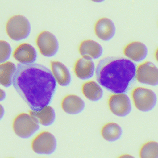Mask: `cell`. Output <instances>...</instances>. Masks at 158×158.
<instances>
[{"label":"cell","mask_w":158,"mask_h":158,"mask_svg":"<svg viewBox=\"0 0 158 158\" xmlns=\"http://www.w3.org/2000/svg\"><path fill=\"white\" fill-rule=\"evenodd\" d=\"M51 72L58 85L65 87L71 83V72L64 64L57 60L51 61Z\"/></svg>","instance_id":"obj_15"},{"label":"cell","mask_w":158,"mask_h":158,"mask_svg":"<svg viewBox=\"0 0 158 158\" xmlns=\"http://www.w3.org/2000/svg\"><path fill=\"white\" fill-rule=\"evenodd\" d=\"M154 57H155V59H156V61L158 62V48L156 49V51H155Z\"/></svg>","instance_id":"obj_26"},{"label":"cell","mask_w":158,"mask_h":158,"mask_svg":"<svg viewBox=\"0 0 158 158\" xmlns=\"http://www.w3.org/2000/svg\"><path fill=\"white\" fill-rule=\"evenodd\" d=\"M117 158H135L133 156L129 154H123L118 156Z\"/></svg>","instance_id":"obj_25"},{"label":"cell","mask_w":158,"mask_h":158,"mask_svg":"<svg viewBox=\"0 0 158 158\" xmlns=\"http://www.w3.org/2000/svg\"><path fill=\"white\" fill-rule=\"evenodd\" d=\"M123 52L126 58L135 63H141L148 57V48L143 42L135 41L127 44Z\"/></svg>","instance_id":"obj_11"},{"label":"cell","mask_w":158,"mask_h":158,"mask_svg":"<svg viewBox=\"0 0 158 158\" xmlns=\"http://www.w3.org/2000/svg\"><path fill=\"white\" fill-rule=\"evenodd\" d=\"M5 114V110H4V108L2 106V104H0V120L4 117Z\"/></svg>","instance_id":"obj_24"},{"label":"cell","mask_w":158,"mask_h":158,"mask_svg":"<svg viewBox=\"0 0 158 158\" xmlns=\"http://www.w3.org/2000/svg\"><path fill=\"white\" fill-rule=\"evenodd\" d=\"M36 44L41 54L47 57L54 56L59 51V44L57 38L48 31H43L38 34Z\"/></svg>","instance_id":"obj_9"},{"label":"cell","mask_w":158,"mask_h":158,"mask_svg":"<svg viewBox=\"0 0 158 158\" xmlns=\"http://www.w3.org/2000/svg\"><path fill=\"white\" fill-rule=\"evenodd\" d=\"M108 107L110 111L119 117L128 115L132 110V103L126 93L112 94L108 99Z\"/></svg>","instance_id":"obj_7"},{"label":"cell","mask_w":158,"mask_h":158,"mask_svg":"<svg viewBox=\"0 0 158 158\" xmlns=\"http://www.w3.org/2000/svg\"><path fill=\"white\" fill-rule=\"evenodd\" d=\"M56 148V138L49 131L41 132L31 142V149L38 154L50 155L55 152Z\"/></svg>","instance_id":"obj_6"},{"label":"cell","mask_w":158,"mask_h":158,"mask_svg":"<svg viewBox=\"0 0 158 158\" xmlns=\"http://www.w3.org/2000/svg\"><path fill=\"white\" fill-rule=\"evenodd\" d=\"M136 63L126 57H104L96 67V81L111 93H127L136 81Z\"/></svg>","instance_id":"obj_2"},{"label":"cell","mask_w":158,"mask_h":158,"mask_svg":"<svg viewBox=\"0 0 158 158\" xmlns=\"http://www.w3.org/2000/svg\"><path fill=\"white\" fill-rule=\"evenodd\" d=\"M16 70L15 64L10 61L0 64V85L5 88L12 85L14 75Z\"/></svg>","instance_id":"obj_20"},{"label":"cell","mask_w":158,"mask_h":158,"mask_svg":"<svg viewBox=\"0 0 158 158\" xmlns=\"http://www.w3.org/2000/svg\"><path fill=\"white\" fill-rule=\"evenodd\" d=\"M136 80L151 86H158V67L151 61H144L136 67Z\"/></svg>","instance_id":"obj_8"},{"label":"cell","mask_w":158,"mask_h":158,"mask_svg":"<svg viewBox=\"0 0 158 158\" xmlns=\"http://www.w3.org/2000/svg\"><path fill=\"white\" fill-rule=\"evenodd\" d=\"M6 98V93L4 90L0 88V101H4Z\"/></svg>","instance_id":"obj_23"},{"label":"cell","mask_w":158,"mask_h":158,"mask_svg":"<svg viewBox=\"0 0 158 158\" xmlns=\"http://www.w3.org/2000/svg\"><path fill=\"white\" fill-rule=\"evenodd\" d=\"M139 158H158V142L149 141L144 143L139 151Z\"/></svg>","instance_id":"obj_21"},{"label":"cell","mask_w":158,"mask_h":158,"mask_svg":"<svg viewBox=\"0 0 158 158\" xmlns=\"http://www.w3.org/2000/svg\"><path fill=\"white\" fill-rule=\"evenodd\" d=\"M92 2H96V3H101L103 2L104 1H105L106 0H91Z\"/></svg>","instance_id":"obj_27"},{"label":"cell","mask_w":158,"mask_h":158,"mask_svg":"<svg viewBox=\"0 0 158 158\" xmlns=\"http://www.w3.org/2000/svg\"><path fill=\"white\" fill-rule=\"evenodd\" d=\"M11 158H13V157H11Z\"/></svg>","instance_id":"obj_28"},{"label":"cell","mask_w":158,"mask_h":158,"mask_svg":"<svg viewBox=\"0 0 158 158\" xmlns=\"http://www.w3.org/2000/svg\"><path fill=\"white\" fill-rule=\"evenodd\" d=\"M12 54V48L6 41L0 40V64L7 62Z\"/></svg>","instance_id":"obj_22"},{"label":"cell","mask_w":158,"mask_h":158,"mask_svg":"<svg viewBox=\"0 0 158 158\" xmlns=\"http://www.w3.org/2000/svg\"><path fill=\"white\" fill-rule=\"evenodd\" d=\"M94 31L98 38L103 41H109L115 36L116 27L109 18L101 17L95 23Z\"/></svg>","instance_id":"obj_12"},{"label":"cell","mask_w":158,"mask_h":158,"mask_svg":"<svg viewBox=\"0 0 158 158\" xmlns=\"http://www.w3.org/2000/svg\"><path fill=\"white\" fill-rule=\"evenodd\" d=\"M30 114L40 125L48 127L54 123L56 120V112L54 109L48 105L38 110L30 111Z\"/></svg>","instance_id":"obj_17"},{"label":"cell","mask_w":158,"mask_h":158,"mask_svg":"<svg viewBox=\"0 0 158 158\" xmlns=\"http://www.w3.org/2000/svg\"><path fill=\"white\" fill-rule=\"evenodd\" d=\"M57 82L48 67L39 64H19L12 85L32 110H38L52 101Z\"/></svg>","instance_id":"obj_1"},{"label":"cell","mask_w":158,"mask_h":158,"mask_svg":"<svg viewBox=\"0 0 158 158\" xmlns=\"http://www.w3.org/2000/svg\"><path fill=\"white\" fill-rule=\"evenodd\" d=\"M95 63L89 57L81 56L75 62L73 72L80 80L86 81L91 79L95 74Z\"/></svg>","instance_id":"obj_10"},{"label":"cell","mask_w":158,"mask_h":158,"mask_svg":"<svg viewBox=\"0 0 158 158\" xmlns=\"http://www.w3.org/2000/svg\"><path fill=\"white\" fill-rule=\"evenodd\" d=\"M6 31L12 40L19 41L28 37L31 31V25L25 16L15 15L7 20Z\"/></svg>","instance_id":"obj_3"},{"label":"cell","mask_w":158,"mask_h":158,"mask_svg":"<svg viewBox=\"0 0 158 158\" xmlns=\"http://www.w3.org/2000/svg\"><path fill=\"white\" fill-rule=\"evenodd\" d=\"M78 52L81 56L88 57L93 60L99 59L103 54L104 49L98 41L87 39L83 40L78 47Z\"/></svg>","instance_id":"obj_16"},{"label":"cell","mask_w":158,"mask_h":158,"mask_svg":"<svg viewBox=\"0 0 158 158\" xmlns=\"http://www.w3.org/2000/svg\"><path fill=\"white\" fill-rule=\"evenodd\" d=\"M131 97L136 109L143 112H148L153 110L157 102L156 93L145 87L138 86L133 89Z\"/></svg>","instance_id":"obj_4"},{"label":"cell","mask_w":158,"mask_h":158,"mask_svg":"<svg viewBox=\"0 0 158 158\" xmlns=\"http://www.w3.org/2000/svg\"><path fill=\"white\" fill-rule=\"evenodd\" d=\"M12 128L17 136L28 139L39 130L40 125L30 114L21 113L14 118Z\"/></svg>","instance_id":"obj_5"},{"label":"cell","mask_w":158,"mask_h":158,"mask_svg":"<svg viewBox=\"0 0 158 158\" xmlns=\"http://www.w3.org/2000/svg\"><path fill=\"white\" fill-rule=\"evenodd\" d=\"M123 133L122 128L116 122H108L104 124L101 130L102 138L108 142H115L120 139Z\"/></svg>","instance_id":"obj_19"},{"label":"cell","mask_w":158,"mask_h":158,"mask_svg":"<svg viewBox=\"0 0 158 158\" xmlns=\"http://www.w3.org/2000/svg\"><path fill=\"white\" fill-rule=\"evenodd\" d=\"M13 57L20 64H33L37 58L36 49L30 43L20 44L13 52Z\"/></svg>","instance_id":"obj_13"},{"label":"cell","mask_w":158,"mask_h":158,"mask_svg":"<svg viewBox=\"0 0 158 158\" xmlns=\"http://www.w3.org/2000/svg\"><path fill=\"white\" fill-rule=\"evenodd\" d=\"M61 107L64 112L67 114L77 115L83 111L85 108V102L79 96L70 94L62 99Z\"/></svg>","instance_id":"obj_14"},{"label":"cell","mask_w":158,"mask_h":158,"mask_svg":"<svg viewBox=\"0 0 158 158\" xmlns=\"http://www.w3.org/2000/svg\"><path fill=\"white\" fill-rule=\"evenodd\" d=\"M83 96L89 101L96 102L101 100L104 96L102 87L96 81L88 80L81 86Z\"/></svg>","instance_id":"obj_18"}]
</instances>
